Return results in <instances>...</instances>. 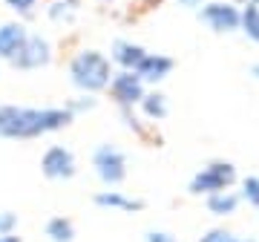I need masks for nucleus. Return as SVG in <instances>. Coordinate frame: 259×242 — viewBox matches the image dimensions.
<instances>
[{"label": "nucleus", "mask_w": 259, "mask_h": 242, "mask_svg": "<svg viewBox=\"0 0 259 242\" xmlns=\"http://www.w3.org/2000/svg\"><path fill=\"white\" fill-rule=\"evenodd\" d=\"M75 121L69 107H0V139H37L58 133Z\"/></svg>", "instance_id": "1"}, {"label": "nucleus", "mask_w": 259, "mask_h": 242, "mask_svg": "<svg viewBox=\"0 0 259 242\" xmlns=\"http://www.w3.org/2000/svg\"><path fill=\"white\" fill-rule=\"evenodd\" d=\"M115 75V64L112 58H107L98 49H81L75 52L69 61V81L75 90H81L87 95H95L101 90H110V81Z\"/></svg>", "instance_id": "2"}, {"label": "nucleus", "mask_w": 259, "mask_h": 242, "mask_svg": "<svg viewBox=\"0 0 259 242\" xmlns=\"http://www.w3.org/2000/svg\"><path fill=\"white\" fill-rule=\"evenodd\" d=\"M236 168L225 158H216V162H207L193 179H190V193L193 196H213L222 193V190H231L236 185Z\"/></svg>", "instance_id": "3"}, {"label": "nucleus", "mask_w": 259, "mask_h": 242, "mask_svg": "<svg viewBox=\"0 0 259 242\" xmlns=\"http://www.w3.org/2000/svg\"><path fill=\"white\" fill-rule=\"evenodd\" d=\"M199 20L216 35H231L242 26V9L228 0H207L199 9Z\"/></svg>", "instance_id": "4"}, {"label": "nucleus", "mask_w": 259, "mask_h": 242, "mask_svg": "<svg viewBox=\"0 0 259 242\" xmlns=\"http://www.w3.org/2000/svg\"><path fill=\"white\" fill-rule=\"evenodd\" d=\"M93 168H95V176L101 179L104 185L115 187L127 179V156L115 144H101L93 153Z\"/></svg>", "instance_id": "5"}, {"label": "nucleus", "mask_w": 259, "mask_h": 242, "mask_svg": "<svg viewBox=\"0 0 259 242\" xmlns=\"http://www.w3.org/2000/svg\"><path fill=\"white\" fill-rule=\"evenodd\" d=\"M110 95L115 107H139L141 98L147 95V84L139 72L133 69H118L110 81Z\"/></svg>", "instance_id": "6"}, {"label": "nucleus", "mask_w": 259, "mask_h": 242, "mask_svg": "<svg viewBox=\"0 0 259 242\" xmlns=\"http://www.w3.org/2000/svg\"><path fill=\"white\" fill-rule=\"evenodd\" d=\"M52 61V44H49L47 37L40 35H29L23 41V47L9 58V64L15 69H40V66H47Z\"/></svg>", "instance_id": "7"}, {"label": "nucleus", "mask_w": 259, "mask_h": 242, "mask_svg": "<svg viewBox=\"0 0 259 242\" xmlns=\"http://www.w3.org/2000/svg\"><path fill=\"white\" fill-rule=\"evenodd\" d=\"M40 170H44V176L52 179V182H66V179L75 176V156L72 150L64 147V144H52V147L40 156Z\"/></svg>", "instance_id": "8"}, {"label": "nucleus", "mask_w": 259, "mask_h": 242, "mask_svg": "<svg viewBox=\"0 0 259 242\" xmlns=\"http://www.w3.org/2000/svg\"><path fill=\"white\" fill-rule=\"evenodd\" d=\"M147 55L150 52L141 47V44H133V41H124V37L112 41V49H110L112 64L121 66V69H133V72H139V66L144 64Z\"/></svg>", "instance_id": "9"}, {"label": "nucleus", "mask_w": 259, "mask_h": 242, "mask_svg": "<svg viewBox=\"0 0 259 242\" xmlns=\"http://www.w3.org/2000/svg\"><path fill=\"white\" fill-rule=\"evenodd\" d=\"M170 72H173V58L161 55V52H150L144 58V64L139 66V75L144 78V84H161Z\"/></svg>", "instance_id": "10"}, {"label": "nucleus", "mask_w": 259, "mask_h": 242, "mask_svg": "<svg viewBox=\"0 0 259 242\" xmlns=\"http://www.w3.org/2000/svg\"><path fill=\"white\" fill-rule=\"evenodd\" d=\"M29 37L26 26L20 23V20H12V23H3L0 26V58H6L9 61L20 47H23V41Z\"/></svg>", "instance_id": "11"}, {"label": "nucleus", "mask_w": 259, "mask_h": 242, "mask_svg": "<svg viewBox=\"0 0 259 242\" xmlns=\"http://www.w3.org/2000/svg\"><path fill=\"white\" fill-rule=\"evenodd\" d=\"M95 205H98V208H104V211H121V214L144 211V202H141V199L124 196L121 190H101V193L95 196Z\"/></svg>", "instance_id": "12"}, {"label": "nucleus", "mask_w": 259, "mask_h": 242, "mask_svg": "<svg viewBox=\"0 0 259 242\" xmlns=\"http://www.w3.org/2000/svg\"><path fill=\"white\" fill-rule=\"evenodd\" d=\"M139 110H141V115H144L150 124L164 121V118H167V110H170V107H167V95L158 93V90H153V93H147L144 98H141Z\"/></svg>", "instance_id": "13"}, {"label": "nucleus", "mask_w": 259, "mask_h": 242, "mask_svg": "<svg viewBox=\"0 0 259 242\" xmlns=\"http://www.w3.org/2000/svg\"><path fill=\"white\" fill-rule=\"evenodd\" d=\"M239 202H242L239 193H233V190H222V193L207 196V211H210L213 216H233L236 211H239Z\"/></svg>", "instance_id": "14"}, {"label": "nucleus", "mask_w": 259, "mask_h": 242, "mask_svg": "<svg viewBox=\"0 0 259 242\" xmlns=\"http://www.w3.org/2000/svg\"><path fill=\"white\" fill-rule=\"evenodd\" d=\"M44 233L49 236V242H75V225L66 216H52L44 228Z\"/></svg>", "instance_id": "15"}, {"label": "nucleus", "mask_w": 259, "mask_h": 242, "mask_svg": "<svg viewBox=\"0 0 259 242\" xmlns=\"http://www.w3.org/2000/svg\"><path fill=\"white\" fill-rule=\"evenodd\" d=\"M78 15V0H49L47 18L52 23H72Z\"/></svg>", "instance_id": "16"}, {"label": "nucleus", "mask_w": 259, "mask_h": 242, "mask_svg": "<svg viewBox=\"0 0 259 242\" xmlns=\"http://www.w3.org/2000/svg\"><path fill=\"white\" fill-rule=\"evenodd\" d=\"M239 32L248 41H253V44H259V6H253V3H245V9H242V26Z\"/></svg>", "instance_id": "17"}, {"label": "nucleus", "mask_w": 259, "mask_h": 242, "mask_svg": "<svg viewBox=\"0 0 259 242\" xmlns=\"http://www.w3.org/2000/svg\"><path fill=\"white\" fill-rule=\"evenodd\" d=\"M118 112H121V118H124V124H127V130H133L136 136H141V139H147L150 136V127L144 124V115L141 112H136V107H118Z\"/></svg>", "instance_id": "18"}, {"label": "nucleus", "mask_w": 259, "mask_h": 242, "mask_svg": "<svg viewBox=\"0 0 259 242\" xmlns=\"http://www.w3.org/2000/svg\"><path fill=\"white\" fill-rule=\"evenodd\" d=\"M199 242H253V239H245V236H236L233 231L228 228H210V231L199 236Z\"/></svg>", "instance_id": "19"}, {"label": "nucleus", "mask_w": 259, "mask_h": 242, "mask_svg": "<svg viewBox=\"0 0 259 242\" xmlns=\"http://www.w3.org/2000/svg\"><path fill=\"white\" fill-rule=\"evenodd\" d=\"M242 199L248 202V205L259 208V176H248L245 182H242Z\"/></svg>", "instance_id": "20"}, {"label": "nucleus", "mask_w": 259, "mask_h": 242, "mask_svg": "<svg viewBox=\"0 0 259 242\" xmlns=\"http://www.w3.org/2000/svg\"><path fill=\"white\" fill-rule=\"evenodd\" d=\"M66 107H69L75 115H81V112H90L95 107V98L83 93V95H78V98H72V101H66Z\"/></svg>", "instance_id": "21"}, {"label": "nucleus", "mask_w": 259, "mask_h": 242, "mask_svg": "<svg viewBox=\"0 0 259 242\" xmlns=\"http://www.w3.org/2000/svg\"><path fill=\"white\" fill-rule=\"evenodd\" d=\"M6 6H9L12 12H18V15H35V6L37 0H6Z\"/></svg>", "instance_id": "22"}, {"label": "nucleus", "mask_w": 259, "mask_h": 242, "mask_svg": "<svg viewBox=\"0 0 259 242\" xmlns=\"http://www.w3.org/2000/svg\"><path fill=\"white\" fill-rule=\"evenodd\" d=\"M18 228V216L12 211H0V233H15Z\"/></svg>", "instance_id": "23"}, {"label": "nucleus", "mask_w": 259, "mask_h": 242, "mask_svg": "<svg viewBox=\"0 0 259 242\" xmlns=\"http://www.w3.org/2000/svg\"><path fill=\"white\" fill-rule=\"evenodd\" d=\"M130 6H136V9H141V12H153V9L161 6V0H130Z\"/></svg>", "instance_id": "24"}, {"label": "nucleus", "mask_w": 259, "mask_h": 242, "mask_svg": "<svg viewBox=\"0 0 259 242\" xmlns=\"http://www.w3.org/2000/svg\"><path fill=\"white\" fill-rule=\"evenodd\" d=\"M144 242H176V236H170L167 231H150Z\"/></svg>", "instance_id": "25"}, {"label": "nucleus", "mask_w": 259, "mask_h": 242, "mask_svg": "<svg viewBox=\"0 0 259 242\" xmlns=\"http://www.w3.org/2000/svg\"><path fill=\"white\" fill-rule=\"evenodd\" d=\"M207 0H179V6H187V9H202Z\"/></svg>", "instance_id": "26"}, {"label": "nucleus", "mask_w": 259, "mask_h": 242, "mask_svg": "<svg viewBox=\"0 0 259 242\" xmlns=\"http://www.w3.org/2000/svg\"><path fill=\"white\" fill-rule=\"evenodd\" d=\"M0 242H20V236H15V233H0Z\"/></svg>", "instance_id": "27"}, {"label": "nucleus", "mask_w": 259, "mask_h": 242, "mask_svg": "<svg viewBox=\"0 0 259 242\" xmlns=\"http://www.w3.org/2000/svg\"><path fill=\"white\" fill-rule=\"evenodd\" d=\"M250 75H253V78L259 81V64H253V66H250Z\"/></svg>", "instance_id": "28"}, {"label": "nucleus", "mask_w": 259, "mask_h": 242, "mask_svg": "<svg viewBox=\"0 0 259 242\" xmlns=\"http://www.w3.org/2000/svg\"><path fill=\"white\" fill-rule=\"evenodd\" d=\"M248 3H253V6H259V0H248Z\"/></svg>", "instance_id": "29"}, {"label": "nucleus", "mask_w": 259, "mask_h": 242, "mask_svg": "<svg viewBox=\"0 0 259 242\" xmlns=\"http://www.w3.org/2000/svg\"><path fill=\"white\" fill-rule=\"evenodd\" d=\"M98 3H112V0H98Z\"/></svg>", "instance_id": "30"}]
</instances>
